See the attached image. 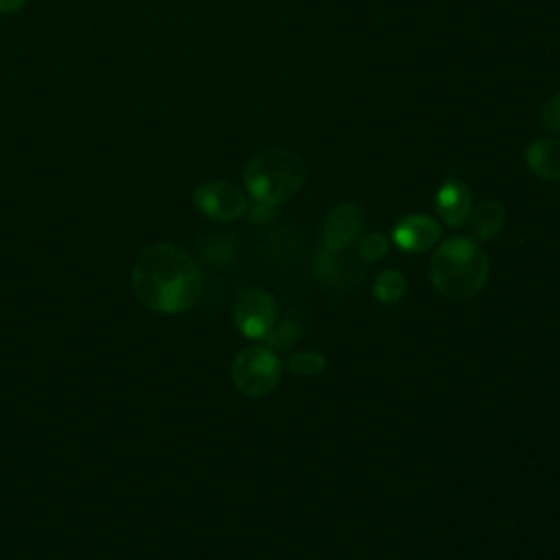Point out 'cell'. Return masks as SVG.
<instances>
[{
  "mask_svg": "<svg viewBox=\"0 0 560 560\" xmlns=\"http://www.w3.org/2000/svg\"><path fill=\"white\" fill-rule=\"evenodd\" d=\"M131 289L149 311L175 315L197 304L203 282L197 262L184 249L173 243H153L133 262Z\"/></svg>",
  "mask_w": 560,
  "mask_h": 560,
  "instance_id": "obj_1",
  "label": "cell"
},
{
  "mask_svg": "<svg viewBox=\"0 0 560 560\" xmlns=\"http://www.w3.org/2000/svg\"><path fill=\"white\" fill-rule=\"evenodd\" d=\"M429 278L440 295L466 300L477 295L488 278V256L477 241L451 236L442 241L431 256Z\"/></svg>",
  "mask_w": 560,
  "mask_h": 560,
  "instance_id": "obj_2",
  "label": "cell"
},
{
  "mask_svg": "<svg viewBox=\"0 0 560 560\" xmlns=\"http://www.w3.org/2000/svg\"><path fill=\"white\" fill-rule=\"evenodd\" d=\"M304 177V162L293 151L280 147L260 151L243 171V182L252 199L273 208L291 199L302 188Z\"/></svg>",
  "mask_w": 560,
  "mask_h": 560,
  "instance_id": "obj_3",
  "label": "cell"
},
{
  "mask_svg": "<svg viewBox=\"0 0 560 560\" xmlns=\"http://www.w3.org/2000/svg\"><path fill=\"white\" fill-rule=\"evenodd\" d=\"M232 381L245 396H265L276 389L282 363L269 346H247L232 361Z\"/></svg>",
  "mask_w": 560,
  "mask_h": 560,
  "instance_id": "obj_4",
  "label": "cell"
},
{
  "mask_svg": "<svg viewBox=\"0 0 560 560\" xmlns=\"http://www.w3.org/2000/svg\"><path fill=\"white\" fill-rule=\"evenodd\" d=\"M234 322L247 339H265L276 326V302L260 287H247L234 302Z\"/></svg>",
  "mask_w": 560,
  "mask_h": 560,
  "instance_id": "obj_5",
  "label": "cell"
},
{
  "mask_svg": "<svg viewBox=\"0 0 560 560\" xmlns=\"http://www.w3.org/2000/svg\"><path fill=\"white\" fill-rule=\"evenodd\" d=\"M197 210L214 221H234L249 210L247 197L230 182H208L192 192Z\"/></svg>",
  "mask_w": 560,
  "mask_h": 560,
  "instance_id": "obj_6",
  "label": "cell"
},
{
  "mask_svg": "<svg viewBox=\"0 0 560 560\" xmlns=\"http://www.w3.org/2000/svg\"><path fill=\"white\" fill-rule=\"evenodd\" d=\"M365 217L361 206L348 201L335 206L322 225V245L330 252H346L350 245H354L363 232Z\"/></svg>",
  "mask_w": 560,
  "mask_h": 560,
  "instance_id": "obj_7",
  "label": "cell"
},
{
  "mask_svg": "<svg viewBox=\"0 0 560 560\" xmlns=\"http://www.w3.org/2000/svg\"><path fill=\"white\" fill-rule=\"evenodd\" d=\"M440 236H442V228L429 214L402 217L392 230L394 243L402 252H411V254H422L431 249L440 241Z\"/></svg>",
  "mask_w": 560,
  "mask_h": 560,
  "instance_id": "obj_8",
  "label": "cell"
},
{
  "mask_svg": "<svg viewBox=\"0 0 560 560\" xmlns=\"http://www.w3.org/2000/svg\"><path fill=\"white\" fill-rule=\"evenodd\" d=\"M435 210L448 228H459L472 210V192L459 179H446L435 195Z\"/></svg>",
  "mask_w": 560,
  "mask_h": 560,
  "instance_id": "obj_9",
  "label": "cell"
},
{
  "mask_svg": "<svg viewBox=\"0 0 560 560\" xmlns=\"http://www.w3.org/2000/svg\"><path fill=\"white\" fill-rule=\"evenodd\" d=\"M525 162L542 179L560 182V140L540 138L527 144Z\"/></svg>",
  "mask_w": 560,
  "mask_h": 560,
  "instance_id": "obj_10",
  "label": "cell"
},
{
  "mask_svg": "<svg viewBox=\"0 0 560 560\" xmlns=\"http://www.w3.org/2000/svg\"><path fill=\"white\" fill-rule=\"evenodd\" d=\"M313 271H315L317 280L328 287H350L359 278L357 269H352L341 258V252H330V249H322L317 254Z\"/></svg>",
  "mask_w": 560,
  "mask_h": 560,
  "instance_id": "obj_11",
  "label": "cell"
},
{
  "mask_svg": "<svg viewBox=\"0 0 560 560\" xmlns=\"http://www.w3.org/2000/svg\"><path fill=\"white\" fill-rule=\"evenodd\" d=\"M468 223H470V234L477 241H490L501 232L505 223V210L499 201H481L470 210Z\"/></svg>",
  "mask_w": 560,
  "mask_h": 560,
  "instance_id": "obj_12",
  "label": "cell"
},
{
  "mask_svg": "<svg viewBox=\"0 0 560 560\" xmlns=\"http://www.w3.org/2000/svg\"><path fill=\"white\" fill-rule=\"evenodd\" d=\"M405 291H407V280L396 269H385L374 280V295L383 304L398 302L405 295Z\"/></svg>",
  "mask_w": 560,
  "mask_h": 560,
  "instance_id": "obj_13",
  "label": "cell"
},
{
  "mask_svg": "<svg viewBox=\"0 0 560 560\" xmlns=\"http://www.w3.org/2000/svg\"><path fill=\"white\" fill-rule=\"evenodd\" d=\"M300 332H302L300 322H295L293 317L287 315L280 324H276V326L269 330V335L265 337V341H267V346H269L271 350H289V348L298 341Z\"/></svg>",
  "mask_w": 560,
  "mask_h": 560,
  "instance_id": "obj_14",
  "label": "cell"
},
{
  "mask_svg": "<svg viewBox=\"0 0 560 560\" xmlns=\"http://www.w3.org/2000/svg\"><path fill=\"white\" fill-rule=\"evenodd\" d=\"M287 368L295 376H315L326 368V359L315 350H302L289 357Z\"/></svg>",
  "mask_w": 560,
  "mask_h": 560,
  "instance_id": "obj_15",
  "label": "cell"
},
{
  "mask_svg": "<svg viewBox=\"0 0 560 560\" xmlns=\"http://www.w3.org/2000/svg\"><path fill=\"white\" fill-rule=\"evenodd\" d=\"M387 249H389V243L381 232H372L359 238V256L368 262L381 260L387 254Z\"/></svg>",
  "mask_w": 560,
  "mask_h": 560,
  "instance_id": "obj_16",
  "label": "cell"
},
{
  "mask_svg": "<svg viewBox=\"0 0 560 560\" xmlns=\"http://www.w3.org/2000/svg\"><path fill=\"white\" fill-rule=\"evenodd\" d=\"M236 247H238V245L230 238V234H219L217 238H212V247L208 249L206 256H208L212 262H228V260L234 258Z\"/></svg>",
  "mask_w": 560,
  "mask_h": 560,
  "instance_id": "obj_17",
  "label": "cell"
},
{
  "mask_svg": "<svg viewBox=\"0 0 560 560\" xmlns=\"http://www.w3.org/2000/svg\"><path fill=\"white\" fill-rule=\"evenodd\" d=\"M542 125L551 131H560V92L542 107Z\"/></svg>",
  "mask_w": 560,
  "mask_h": 560,
  "instance_id": "obj_18",
  "label": "cell"
},
{
  "mask_svg": "<svg viewBox=\"0 0 560 560\" xmlns=\"http://www.w3.org/2000/svg\"><path fill=\"white\" fill-rule=\"evenodd\" d=\"M249 217H252V221H256V223H265V221H269V219L273 217V206L254 201V206L249 208Z\"/></svg>",
  "mask_w": 560,
  "mask_h": 560,
  "instance_id": "obj_19",
  "label": "cell"
},
{
  "mask_svg": "<svg viewBox=\"0 0 560 560\" xmlns=\"http://www.w3.org/2000/svg\"><path fill=\"white\" fill-rule=\"evenodd\" d=\"M26 0H0V13H13L24 7Z\"/></svg>",
  "mask_w": 560,
  "mask_h": 560,
  "instance_id": "obj_20",
  "label": "cell"
}]
</instances>
